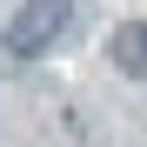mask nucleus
<instances>
[{
	"label": "nucleus",
	"mask_w": 147,
	"mask_h": 147,
	"mask_svg": "<svg viewBox=\"0 0 147 147\" xmlns=\"http://www.w3.org/2000/svg\"><path fill=\"white\" fill-rule=\"evenodd\" d=\"M67 20H74V0H20L13 20L0 27V47H7L13 60H34V54H47V47L67 34Z\"/></svg>",
	"instance_id": "nucleus-1"
},
{
	"label": "nucleus",
	"mask_w": 147,
	"mask_h": 147,
	"mask_svg": "<svg viewBox=\"0 0 147 147\" xmlns=\"http://www.w3.org/2000/svg\"><path fill=\"white\" fill-rule=\"evenodd\" d=\"M107 60L120 74H134V80H147V20H120L114 40H107Z\"/></svg>",
	"instance_id": "nucleus-2"
}]
</instances>
